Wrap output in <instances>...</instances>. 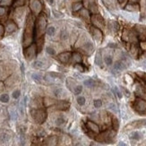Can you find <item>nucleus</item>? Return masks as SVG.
Segmentation results:
<instances>
[{
  "instance_id": "33",
  "label": "nucleus",
  "mask_w": 146,
  "mask_h": 146,
  "mask_svg": "<svg viewBox=\"0 0 146 146\" xmlns=\"http://www.w3.org/2000/svg\"><path fill=\"white\" fill-rule=\"evenodd\" d=\"M77 103H78L80 106H84L85 104V98L83 96H80L77 98Z\"/></svg>"
},
{
  "instance_id": "15",
  "label": "nucleus",
  "mask_w": 146,
  "mask_h": 146,
  "mask_svg": "<svg viewBox=\"0 0 146 146\" xmlns=\"http://www.w3.org/2000/svg\"><path fill=\"white\" fill-rule=\"evenodd\" d=\"M69 103L67 101H65V100H62V101H59L57 104V109L60 110H67L68 108H69Z\"/></svg>"
},
{
  "instance_id": "43",
  "label": "nucleus",
  "mask_w": 146,
  "mask_h": 146,
  "mask_svg": "<svg viewBox=\"0 0 146 146\" xmlns=\"http://www.w3.org/2000/svg\"><path fill=\"white\" fill-rule=\"evenodd\" d=\"M9 138H10V136L8 135L7 134H3L2 136H1V140H2V142H7L8 140H9Z\"/></svg>"
},
{
  "instance_id": "30",
  "label": "nucleus",
  "mask_w": 146,
  "mask_h": 146,
  "mask_svg": "<svg viewBox=\"0 0 146 146\" xmlns=\"http://www.w3.org/2000/svg\"><path fill=\"white\" fill-rule=\"evenodd\" d=\"M31 77H32V79H34L37 83H41V79H42L41 76L39 75V74H38V73H32Z\"/></svg>"
},
{
  "instance_id": "6",
  "label": "nucleus",
  "mask_w": 146,
  "mask_h": 146,
  "mask_svg": "<svg viewBox=\"0 0 146 146\" xmlns=\"http://www.w3.org/2000/svg\"><path fill=\"white\" fill-rule=\"evenodd\" d=\"M91 23L93 24L94 26L97 27V28H103L105 25V23H104V20L102 18L100 15H98V14H93V15L91 16Z\"/></svg>"
},
{
  "instance_id": "25",
  "label": "nucleus",
  "mask_w": 146,
  "mask_h": 146,
  "mask_svg": "<svg viewBox=\"0 0 146 146\" xmlns=\"http://www.w3.org/2000/svg\"><path fill=\"white\" fill-rule=\"evenodd\" d=\"M130 138L134 139V140H139V139L141 138V134L138 132H133V133L131 134Z\"/></svg>"
},
{
  "instance_id": "32",
  "label": "nucleus",
  "mask_w": 146,
  "mask_h": 146,
  "mask_svg": "<svg viewBox=\"0 0 146 146\" xmlns=\"http://www.w3.org/2000/svg\"><path fill=\"white\" fill-rule=\"evenodd\" d=\"M44 101H45V106H47V107L51 106V105H53L55 103V101H54L52 99H49V98H46Z\"/></svg>"
},
{
  "instance_id": "11",
  "label": "nucleus",
  "mask_w": 146,
  "mask_h": 146,
  "mask_svg": "<svg viewBox=\"0 0 146 146\" xmlns=\"http://www.w3.org/2000/svg\"><path fill=\"white\" fill-rule=\"evenodd\" d=\"M71 53L70 52H64V53H61L58 55V59H59L60 62L64 63V64H66V63L69 61L71 58Z\"/></svg>"
},
{
  "instance_id": "44",
  "label": "nucleus",
  "mask_w": 146,
  "mask_h": 146,
  "mask_svg": "<svg viewBox=\"0 0 146 146\" xmlns=\"http://www.w3.org/2000/svg\"><path fill=\"white\" fill-rule=\"evenodd\" d=\"M68 38V33L66 32V31H62L61 32V39H63V40H65V39Z\"/></svg>"
},
{
  "instance_id": "56",
  "label": "nucleus",
  "mask_w": 146,
  "mask_h": 146,
  "mask_svg": "<svg viewBox=\"0 0 146 146\" xmlns=\"http://www.w3.org/2000/svg\"><path fill=\"white\" fill-rule=\"evenodd\" d=\"M119 146H126V145H125V144H124V143H120V144H119Z\"/></svg>"
},
{
  "instance_id": "7",
  "label": "nucleus",
  "mask_w": 146,
  "mask_h": 146,
  "mask_svg": "<svg viewBox=\"0 0 146 146\" xmlns=\"http://www.w3.org/2000/svg\"><path fill=\"white\" fill-rule=\"evenodd\" d=\"M46 26H47V20L44 16H39L38 20V32L39 35H41L45 31H46Z\"/></svg>"
},
{
  "instance_id": "35",
  "label": "nucleus",
  "mask_w": 146,
  "mask_h": 146,
  "mask_svg": "<svg viewBox=\"0 0 146 146\" xmlns=\"http://www.w3.org/2000/svg\"><path fill=\"white\" fill-rule=\"evenodd\" d=\"M25 145V136L24 133H21L20 134V146Z\"/></svg>"
},
{
  "instance_id": "23",
  "label": "nucleus",
  "mask_w": 146,
  "mask_h": 146,
  "mask_svg": "<svg viewBox=\"0 0 146 146\" xmlns=\"http://www.w3.org/2000/svg\"><path fill=\"white\" fill-rule=\"evenodd\" d=\"M46 32H47L48 35H49V36H53L56 32V28L53 26H49L48 27L47 30H46Z\"/></svg>"
},
{
  "instance_id": "21",
  "label": "nucleus",
  "mask_w": 146,
  "mask_h": 146,
  "mask_svg": "<svg viewBox=\"0 0 146 146\" xmlns=\"http://www.w3.org/2000/svg\"><path fill=\"white\" fill-rule=\"evenodd\" d=\"M83 3L82 2H74L72 5V9H73V12H76V11H79L81 10L82 8H83Z\"/></svg>"
},
{
  "instance_id": "41",
  "label": "nucleus",
  "mask_w": 146,
  "mask_h": 146,
  "mask_svg": "<svg viewBox=\"0 0 146 146\" xmlns=\"http://www.w3.org/2000/svg\"><path fill=\"white\" fill-rule=\"evenodd\" d=\"M82 91H83V87H82L81 85L76 86L75 88H74V90H73V91H74V93L75 94H80L82 92Z\"/></svg>"
},
{
  "instance_id": "51",
  "label": "nucleus",
  "mask_w": 146,
  "mask_h": 146,
  "mask_svg": "<svg viewBox=\"0 0 146 146\" xmlns=\"http://www.w3.org/2000/svg\"><path fill=\"white\" fill-rule=\"evenodd\" d=\"M4 31H5L4 27H3V25H1V24H0V37H1L3 34H4Z\"/></svg>"
},
{
  "instance_id": "45",
  "label": "nucleus",
  "mask_w": 146,
  "mask_h": 146,
  "mask_svg": "<svg viewBox=\"0 0 146 146\" xmlns=\"http://www.w3.org/2000/svg\"><path fill=\"white\" fill-rule=\"evenodd\" d=\"M140 47L143 50H146V40H142L140 43Z\"/></svg>"
},
{
  "instance_id": "39",
  "label": "nucleus",
  "mask_w": 146,
  "mask_h": 146,
  "mask_svg": "<svg viewBox=\"0 0 146 146\" xmlns=\"http://www.w3.org/2000/svg\"><path fill=\"white\" fill-rule=\"evenodd\" d=\"M12 95H13V99H18L19 97H20V95H21V91H19V90H16V91H14L13 92V94H12Z\"/></svg>"
},
{
  "instance_id": "52",
  "label": "nucleus",
  "mask_w": 146,
  "mask_h": 146,
  "mask_svg": "<svg viewBox=\"0 0 146 146\" xmlns=\"http://www.w3.org/2000/svg\"><path fill=\"white\" fill-rule=\"evenodd\" d=\"M110 110H116V107L114 104H110Z\"/></svg>"
},
{
  "instance_id": "26",
  "label": "nucleus",
  "mask_w": 146,
  "mask_h": 146,
  "mask_svg": "<svg viewBox=\"0 0 146 146\" xmlns=\"http://www.w3.org/2000/svg\"><path fill=\"white\" fill-rule=\"evenodd\" d=\"M0 100L1 102L3 103H7L9 101V96H8V94H2L1 96H0Z\"/></svg>"
},
{
  "instance_id": "36",
  "label": "nucleus",
  "mask_w": 146,
  "mask_h": 146,
  "mask_svg": "<svg viewBox=\"0 0 146 146\" xmlns=\"http://www.w3.org/2000/svg\"><path fill=\"white\" fill-rule=\"evenodd\" d=\"M64 123H65V119H64V117H58L57 120H56V125H62Z\"/></svg>"
},
{
  "instance_id": "17",
  "label": "nucleus",
  "mask_w": 146,
  "mask_h": 146,
  "mask_svg": "<svg viewBox=\"0 0 146 146\" xmlns=\"http://www.w3.org/2000/svg\"><path fill=\"white\" fill-rule=\"evenodd\" d=\"M89 8H90V12H91V13H92L93 14H97V13H98V12H99L98 6H97V5L93 2V1L89 4Z\"/></svg>"
},
{
  "instance_id": "53",
  "label": "nucleus",
  "mask_w": 146,
  "mask_h": 146,
  "mask_svg": "<svg viewBox=\"0 0 146 146\" xmlns=\"http://www.w3.org/2000/svg\"><path fill=\"white\" fill-rule=\"evenodd\" d=\"M47 2L49 4V5H53L54 4V0H47Z\"/></svg>"
},
{
  "instance_id": "34",
  "label": "nucleus",
  "mask_w": 146,
  "mask_h": 146,
  "mask_svg": "<svg viewBox=\"0 0 146 146\" xmlns=\"http://www.w3.org/2000/svg\"><path fill=\"white\" fill-rule=\"evenodd\" d=\"M136 127H139V126H143V125H146V119L144 120H140V121H136L134 123Z\"/></svg>"
},
{
  "instance_id": "10",
  "label": "nucleus",
  "mask_w": 146,
  "mask_h": 146,
  "mask_svg": "<svg viewBox=\"0 0 146 146\" xmlns=\"http://www.w3.org/2000/svg\"><path fill=\"white\" fill-rule=\"evenodd\" d=\"M86 126L89 130H91V132H93V133H95V134L99 133V127L96 123L92 122V121H88L86 124Z\"/></svg>"
},
{
  "instance_id": "4",
  "label": "nucleus",
  "mask_w": 146,
  "mask_h": 146,
  "mask_svg": "<svg viewBox=\"0 0 146 146\" xmlns=\"http://www.w3.org/2000/svg\"><path fill=\"white\" fill-rule=\"evenodd\" d=\"M37 51V47L35 44H32L31 46H29L28 48L25 49L24 50V57L27 60H31L32 58L35 57Z\"/></svg>"
},
{
  "instance_id": "5",
  "label": "nucleus",
  "mask_w": 146,
  "mask_h": 146,
  "mask_svg": "<svg viewBox=\"0 0 146 146\" xmlns=\"http://www.w3.org/2000/svg\"><path fill=\"white\" fill-rule=\"evenodd\" d=\"M134 109L140 113H146V100L143 99H137L134 102Z\"/></svg>"
},
{
  "instance_id": "12",
  "label": "nucleus",
  "mask_w": 146,
  "mask_h": 146,
  "mask_svg": "<svg viewBox=\"0 0 146 146\" xmlns=\"http://www.w3.org/2000/svg\"><path fill=\"white\" fill-rule=\"evenodd\" d=\"M136 31L139 33V36L143 40H145L146 39V28L144 26H140V25H137L136 27Z\"/></svg>"
},
{
  "instance_id": "8",
  "label": "nucleus",
  "mask_w": 146,
  "mask_h": 146,
  "mask_svg": "<svg viewBox=\"0 0 146 146\" xmlns=\"http://www.w3.org/2000/svg\"><path fill=\"white\" fill-rule=\"evenodd\" d=\"M91 31L93 38L95 39V40H97V41H99V42H101L102 39H103V34H102L101 31H100L99 28H97V27L92 26L91 27Z\"/></svg>"
},
{
  "instance_id": "49",
  "label": "nucleus",
  "mask_w": 146,
  "mask_h": 146,
  "mask_svg": "<svg viewBox=\"0 0 146 146\" xmlns=\"http://www.w3.org/2000/svg\"><path fill=\"white\" fill-rule=\"evenodd\" d=\"M24 1H25V0H17V2L15 3V5H16V6L24 5Z\"/></svg>"
},
{
  "instance_id": "55",
  "label": "nucleus",
  "mask_w": 146,
  "mask_h": 146,
  "mask_svg": "<svg viewBox=\"0 0 146 146\" xmlns=\"http://www.w3.org/2000/svg\"><path fill=\"white\" fill-rule=\"evenodd\" d=\"M91 146H100V145H99V144H92Z\"/></svg>"
},
{
  "instance_id": "13",
  "label": "nucleus",
  "mask_w": 146,
  "mask_h": 146,
  "mask_svg": "<svg viewBox=\"0 0 146 146\" xmlns=\"http://www.w3.org/2000/svg\"><path fill=\"white\" fill-rule=\"evenodd\" d=\"M125 9L126 11H129V12H135V11H138L140 9L139 5L137 4H134V3H130L128 5H125Z\"/></svg>"
},
{
  "instance_id": "2",
  "label": "nucleus",
  "mask_w": 146,
  "mask_h": 146,
  "mask_svg": "<svg viewBox=\"0 0 146 146\" xmlns=\"http://www.w3.org/2000/svg\"><path fill=\"white\" fill-rule=\"evenodd\" d=\"M116 135L115 130H108L106 132H103L102 134H100L98 137H97V141L99 142H110L111 141Z\"/></svg>"
},
{
  "instance_id": "3",
  "label": "nucleus",
  "mask_w": 146,
  "mask_h": 146,
  "mask_svg": "<svg viewBox=\"0 0 146 146\" xmlns=\"http://www.w3.org/2000/svg\"><path fill=\"white\" fill-rule=\"evenodd\" d=\"M32 117H34V119L37 123H39L41 124L45 121L46 117H47V113L45 112L43 110H34L32 112Z\"/></svg>"
},
{
  "instance_id": "57",
  "label": "nucleus",
  "mask_w": 146,
  "mask_h": 146,
  "mask_svg": "<svg viewBox=\"0 0 146 146\" xmlns=\"http://www.w3.org/2000/svg\"><path fill=\"white\" fill-rule=\"evenodd\" d=\"M124 1H125V0H118V2L119 3H123Z\"/></svg>"
},
{
  "instance_id": "50",
  "label": "nucleus",
  "mask_w": 146,
  "mask_h": 146,
  "mask_svg": "<svg viewBox=\"0 0 146 146\" xmlns=\"http://www.w3.org/2000/svg\"><path fill=\"white\" fill-rule=\"evenodd\" d=\"M53 13H54L55 17H57V18H59V17H61V16H62V13H58V11H53Z\"/></svg>"
},
{
  "instance_id": "27",
  "label": "nucleus",
  "mask_w": 146,
  "mask_h": 146,
  "mask_svg": "<svg viewBox=\"0 0 146 146\" xmlns=\"http://www.w3.org/2000/svg\"><path fill=\"white\" fill-rule=\"evenodd\" d=\"M95 62L98 65H101L102 64V59H101V54L100 52L97 53V56H96V59H95Z\"/></svg>"
},
{
  "instance_id": "22",
  "label": "nucleus",
  "mask_w": 146,
  "mask_h": 146,
  "mask_svg": "<svg viewBox=\"0 0 146 146\" xmlns=\"http://www.w3.org/2000/svg\"><path fill=\"white\" fill-rule=\"evenodd\" d=\"M72 58H73V62H76V63L82 62V57L79 53H76V52L73 53V54H72Z\"/></svg>"
},
{
  "instance_id": "24",
  "label": "nucleus",
  "mask_w": 146,
  "mask_h": 146,
  "mask_svg": "<svg viewBox=\"0 0 146 146\" xmlns=\"http://www.w3.org/2000/svg\"><path fill=\"white\" fill-rule=\"evenodd\" d=\"M112 126H113V129L115 131H117V129L119 128V122H118L117 118H116V117L112 118Z\"/></svg>"
},
{
  "instance_id": "20",
  "label": "nucleus",
  "mask_w": 146,
  "mask_h": 146,
  "mask_svg": "<svg viewBox=\"0 0 146 146\" xmlns=\"http://www.w3.org/2000/svg\"><path fill=\"white\" fill-rule=\"evenodd\" d=\"M58 143V138L56 136H50L49 138L48 139L47 141V145L48 146H56Z\"/></svg>"
},
{
  "instance_id": "48",
  "label": "nucleus",
  "mask_w": 146,
  "mask_h": 146,
  "mask_svg": "<svg viewBox=\"0 0 146 146\" xmlns=\"http://www.w3.org/2000/svg\"><path fill=\"white\" fill-rule=\"evenodd\" d=\"M115 91H116V94H117V96L118 97L119 99H121V98H122V93H121V91H120L117 88V87L115 88Z\"/></svg>"
},
{
  "instance_id": "54",
  "label": "nucleus",
  "mask_w": 146,
  "mask_h": 146,
  "mask_svg": "<svg viewBox=\"0 0 146 146\" xmlns=\"http://www.w3.org/2000/svg\"><path fill=\"white\" fill-rule=\"evenodd\" d=\"M131 3H134V4H137L139 2V0H129Z\"/></svg>"
},
{
  "instance_id": "31",
  "label": "nucleus",
  "mask_w": 146,
  "mask_h": 146,
  "mask_svg": "<svg viewBox=\"0 0 146 146\" xmlns=\"http://www.w3.org/2000/svg\"><path fill=\"white\" fill-rule=\"evenodd\" d=\"M84 84L87 87H93L95 84H94V82L92 81V80L89 79V80H86V81L84 82Z\"/></svg>"
},
{
  "instance_id": "19",
  "label": "nucleus",
  "mask_w": 146,
  "mask_h": 146,
  "mask_svg": "<svg viewBox=\"0 0 146 146\" xmlns=\"http://www.w3.org/2000/svg\"><path fill=\"white\" fill-rule=\"evenodd\" d=\"M83 50L85 51L86 53H90L93 50V45L91 44V42H87L83 46Z\"/></svg>"
},
{
  "instance_id": "47",
  "label": "nucleus",
  "mask_w": 146,
  "mask_h": 146,
  "mask_svg": "<svg viewBox=\"0 0 146 146\" xmlns=\"http://www.w3.org/2000/svg\"><path fill=\"white\" fill-rule=\"evenodd\" d=\"M5 13H6V9L3 6H0V16H3Z\"/></svg>"
},
{
  "instance_id": "1",
  "label": "nucleus",
  "mask_w": 146,
  "mask_h": 146,
  "mask_svg": "<svg viewBox=\"0 0 146 146\" xmlns=\"http://www.w3.org/2000/svg\"><path fill=\"white\" fill-rule=\"evenodd\" d=\"M32 28H33V24H32V20H31V16L29 17V20L27 22L26 28L24 31V46L27 47L32 42Z\"/></svg>"
},
{
  "instance_id": "46",
  "label": "nucleus",
  "mask_w": 146,
  "mask_h": 146,
  "mask_svg": "<svg viewBox=\"0 0 146 146\" xmlns=\"http://www.w3.org/2000/svg\"><path fill=\"white\" fill-rule=\"evenodd\" d=\"M74 67H75L76 69H78L79 71H84V66H83L80 63H77V64L74 65Z\"/></svg>"
},
{
  "instance_id": "28",
  "label": "nucleus",
  "mask_w": 146,
  "mask_h": 146,
  "mask_svg": "<svg viewBox=\"0 0 146 146\" xmlns=\"http://www.w3.org/2000/svg\"><path fill=\"white\" fill-rule=\"evenodd\" d=\"M104 62L107 65H112V63H113L112 58L110 57V56H106V57L104 58Z\"/></svg>"
},
{
  "instance_id": "18",
  "label": "nucleus",
  "mask_w": 146,
  "mask_h": 146,
  "mask_svg": "<svg viewBox=\"0 0 146 146\" xmlns=\"http://www.w3.org/2000/svg\"><path fill=\"white\" fill-rule=\"evenodd\" d=\"M80 15L84 18L85 20H89V19L91 18V16H90V12H89L87 9L85 8H82L81 11H80Z\"/></svg>"
},
{
  "instance_id": "9",
  "label": "nucleus",
  "mask_w": 146,
  "mask_h": 146,
  "mask_svg": "<svg viewBox=\"0 0 146 146\" xmlns=\"http://www.w3.org/2000/svg\"><path fill=\"white\" fill-rule=\"evenodd\" d=\"M31 9L35 13H40V11L42 9L41 3L39 2V0H32L31 2Z\"/></svg>"
},
{
  "instance_id": "38",
  "label": "nucleus",
  "mask_w": 146,
  "mask_h": 146,
  "mask_svg": "<svg viewBox=\"0 0 146 146\" xmlns=\"http://www.w3.org/2000/svg\"><path fill=\"white\" fill-rule=\"evenodd\" d=\"M93 103H94V107L95 108H100L102 106V101L100 99H95Z\"/></svg>"
},
{
  "instance_id": "42",
  "label": "nucleus",
  "mask_w": 146,
  "mask_h": 146,
  "mask_svg": "<svg viewBox=\"0 0 146 146\" xmlns=\"http://www.w3.org/2000/svg\"><path fill=\"white\" fill-rule=\"evenodd\" d=\"M12 4V0H1L0 5H10Z\"/></svg>"
},
{
  "instance_id": "14",
  "label": "nucleus",
  "mask_w": 146,
  "mask_h": 146,
  "mask_svg": "<svg viewBox=\"0 0 146 146\" xmlns=\"http://www.w3.org/2000/svg\"><path fill=\"white\" fill-rule=\"evenodd\" d=\"M126 67V65L125 64V61H117L114 65V70L116 71H122Z\"/></svg>"
},
{
  "instance_id": "40",
  "label": "nucleus",
  "mask_w": 146,
  "mask_h": 146,
  "mask_svg": "<svg viewBox=\"0 0 146 146\" xmlns=\"http://www.w3.org/2000/svg\"><path fill=\"white\" fill-rule=\"evenodd\" d=\"M43 65H44V64L41 61H36V62L34 63V67L36 68H42Z\"/></svg>"
},
{
  "instance_id": "16",
  "label": "nucleus",
  "mask_w": 146,
  "mask_h": 146,
  "mask_svg": "<svg viewBox=\"0 0 146 146\" xmlns=\"http://www.w3.org/2000/svg\"><path fill=\"white\" fill-rule=\"evenodd\" d=\"M17 29V26H16V24L13 23V22H9L6 25V31L7 32L11 33V32H13V31H15Z\"/></svg>"
},
{
  "instance_id": "37",
  "label": "nucleus",
  "mask_w": 146,
  "mask_h": 146,
  "mask_svg": "<svg viewBox=\"0 0 146 146\" xmlns=\"http://www.w3.org/2000/svg\"><path fill=\"white\" fill-rule=\"evenodd\" d=\"M46 51H47V53L49 54V55H51V56L55 55V53H56L55 49L50 47H48L47 49H46Z\"/></svg>"
},
{
  "instance_id": "29",
  "label": "nucleus",
  "mask_w": 146,
  "mask_h": 146,
  "mask_svg": "<svg viewBox=\"0 0 146 146\" xmlns=\"http://www.w3.org/2000/svg\"><path fill=\"white\" fill-rule=\"evenodd\" d=\"M130 53L134 57H136L137 54H138V49H137V48L134 46V45H132V47L130 49Z\"/></svg>"
}]
</instances>
